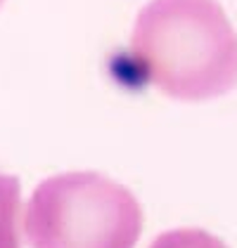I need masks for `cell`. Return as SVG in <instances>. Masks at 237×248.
Returning a JSON list of instances; mask_svg holds the SVG:
<instances>
[{"mask_svg": "<svg viewBox=\"0 0 237 248\" xmlns=\"http://www.w3.org/2000/svg\"><path fill=\"white\" fill-rule=\"evenodd\" d=\"M140 74L176 99H209L237 85V36L216 0H154L138 17Z\"/></svg>", "mask_w": 237, "mask_h": 248, "instance_id": "cell-1", "label": "cell"}, {"mask_svg": "<svg viewBox=\"0 0 237 248\" xmlns=\"http://www.w3.org/2000/svg\"><path fill=\"white\" fill-rule=\"evenodd\" d=\"M138 199L98 172H64L34 189L26 236L31 248H133L142 232Z\"/></svg>", "mask_w": 237, "mask_h": 248, "instance_id": "cell-2", "label": "cell"}, {"mask_svg": "<svg viewBox=\"0 0 237 248\" xmlns=\"http://www.w3.org/2000/svg\"><path fill=\"white\" fill-rule=\"evenodd\" d=\"M21 191L15 175H0V248H19Z\"/></svg>", "mask_w": 237, "mask_h": 248, "instance_id": "cell-3", "label": "cell"}, {"mask_svg": "<svg viewBox=\"0 0 237 248\" xmlns=\"http://www.w3.org/2000/svg\"><path fill=\"white\" fill-rule=\"evenodd\" d=\"M150 248H228L218 236L195 227L164 232Z\"/></svg>", "mask_w": 237, "mask_h": 248, "instance_id": "cell-4", "label": "cell"}, {"mask_svg": "<svg viewBox=\"0 0 237 248\" xmlns=\"http://www.w3.org/2000/svg\"><path fill=\"white\" fill-rule=\"evenodd\" d=\"M2 2H5V0H0V5H2Z\"/></svg>", "mask_w": 237, "mask_h": 248, "instance_id": "cell-5", "label": "cell"}]
</instances>
